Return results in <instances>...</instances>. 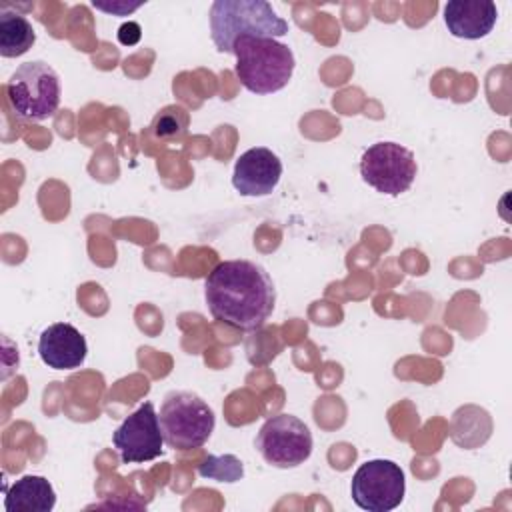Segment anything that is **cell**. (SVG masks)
Here are the masks:
<instances>
[{"instance_id": "7a4b0ae2", "label": "cell", "mask_w": 512, "mask_h": 512, "mask_svg": "<svg viewBox=\"0 0 512 512\" xmlns=\"http://www.w3.org/2000/svg\"><path fill=\"white\" fill-rule=\"evenodd\" d=\"M210 34L218 52L232 54L240 36L280 38L288 22L264 0H216L210 6Z\"/></svg>"}, {"instance_id": "9a60e30c", "label": "cell", "mask_w": 512, "mask_h": 512, "mask_svg": "<svg viewBox=\"0 0 512 512\" xmlns=\"http://www.w3.org/2000/svg\"><path fill=\"white\" fill-rule=\"evenodd\" d=\"M188 112L182 106H166L152 120V134L158 140H180L188 132Z\"/></svg>"}, {"instance_id": "8fae6325", "label": "cell", "mask_w": 512, "mask_h": 512, "mask_svg": "<svg viewBox=\"0 0 512 512\" xmlns=\"http://www.w3.org/2000/svg\"><path fill=\"white\" fill-rule=\"evenodd\" d=\"M38 354L48 368L74 370L88 354L86 338L68 322H54L38 338Z\"/></svg>"}, {"instance_id": "e0dca14e", "label": "cell", "mask_w": 512, "mask_h": 512, "mask_svg": "<svg viewBox=\"0 0 512 512\" xmlns=\"http://www.w3.org/2000/svg\"><path fill=\"white\" fill-rule=\"evenodd\" d=\"M92 6L96 8V10H102V12H108V14H116V16H128L130 12H134V10H138L140 6H142V2H136V4H128V2H122V0H118V2H112V4H102V2H92Z\"/></svg>"}, {"instance_id": "ba28073f", "label": "cell", "mask_w": 512, "mask_h": 512, "mask_svg": "<svg viewBox=\"0 0 512 512\" xmlns=\"http://www.w3.org/2000/svg\"><path fill=\"white\" fill-rule=\"evenodd\" d=\"M404 470L384 458L366 460L352 476L350 494L358 508L368 512H390L404 500Z\"/></svg>"}, {"instance_id": "2e32d148", "label": "cell", "mask_w": 512, "mask_h": 512, "mask_svg": "<svg viewBox=\"0 0 512 512\" xmlns=\"http://www.w3.org/2000/svg\"><path fill=\"white\" fill-rule=\"evenodd\" d=\"M198 474L208 480L216 482H238L244 476V466L242 460L236 458L234 454H224V456H206L202 464H198Z\"/></svg>"}, {"instance_id": "7c38bea8", "label": "cell", "mask_w": 512, "mask_h": 512, "mask_svg": "<svg viewBox=\"0 0 512 512\" xmlns=\"http://www.w3.org/2000/svg\"><path fill=\"white\" fill-rule=\"evenodd\" d=\"M498 20V8L490 0H452L444 6V24L448 32L464 40L488 36Z\"/></svg>"}, {"instance_id": "277c9868", "label": "cell", "mask_w": 512, "mask_h": 512, "mask_svg": "<svg viewBox=\"0 0 512 512\" xmlns=\"http://www.w3.org/2000/svg\"><path fill=\"white\" fill-rule=\"evenodd\" d=\"M60 78L42 60L20 64L6 82V96L18 120L42 122L60 106Z\"/></svg>"}, {"instance_id": "5bb4252c", "label": "cell", "mask_w": 512, "mask_h": 512, "mask_svg": "<svg viewBox=\"0 0 512 512\" xmlns=\"http://www.w3.org/2000/svg\"><path fill=\"white\" fill-rule=\"evenodd\" d=\"M36 42L32 24L18 12H10L6 6L0 10V56L18 58L26 54Z\"/></svg>"}, {"instance_id": "6da1fadb", "label": "cell", "mask_w": 512, "mask_h": 512, "mask_svg": "<svg viewBox=\"0 0 512 512\" xmlns=\"http://www.w3.org/2000/svg\"><path fill=\"white\" fill-rule=\"evenodd\" d=\"M210 314L244 332L264 326L276 304L270 274L252 260H224L212 268L204 282Z\"/></svg>"}, {"instance_id": "8992f818", "label": "cell", "mask_w": 512, "mask_h": 512, "mask_svg": "<svg viewBox=\"0 0 512 512\" xmlns=\"http://www.w3.org/2000/svg\"><path fill=\"white\" fill-rule=\"evenodd\" d=\"M416 172L412 150L396 142H376L360 158L362 180L380 194L400 196L412 186Z\"/></svg>"}, {"instance_id": "3957f363", "label": "cell", "mask_w": 512, "mask_h": 512, "mask_svg": "<svg viewBox=\"0 0 512 512\" xmlns=\"http://www.w3.org/2000/svg\"><path fill=\"white\" fill-rule=\"evenodd\" d=\"M232 54L236 56V78L254 94L282 90L290 82L296 66L290 46L276 38L240 36Z\"/></svg>"}, {"instance_id": "9c48e42d", "label": "cell", "mask_w": 512, "mask_h": 512, "mask_svg": "<svg viewBox=\"0 0 512 512\" xmlns=\"http://www.w3.org/2000/svg\"><path fill=\"white\" fill-rule=\"evenodd\" d=\"M122 464L148 462L162 454V430L152 402L140 404L112 434Z\"/></svg>"}, {"instance_id": "5b68a950", "label": "cell", "mask_w": 512, "mask_h": 512, "mask_svg": "<svg viewBox=\"0 0 512 512\" xmlns=\"http://www.w3.org/2000/svg\"><path fill=\"white\" fill-rule=\"evenodd\" d=\"M164 442L174 450H194L206 444L214 432V410L190 390H172L164 396L160 414Z\"/></svg>"}, {"instance_id": "4fadbf2b", "label": "cell", "mask_w": 512, "mask_h": 512, "mask_svg": "<svg viewBox=\"0 0 512 512\" xmlns=\"http://www.w3.org/2000/svg\"><path fill=\"white\" fill-rule=\"evenodd\" d=\"M56 506V492L44 476L26 474L16 480L4 496L6 512H50Z\"/></svg>"}, {"instance_id": "52a82bcc", "label": "cell", "mask_w": 512, "mask_h": 512, "mask_svg": "<svg viewBox=\"0 0 512 512\" xmlns=\"http://www.w3.org/2000/svg\"><path fill=\"white\" fill-rule=\"evenodd\" d=\"M256 448L270 466L296 468L312 454V432L298 416L276 414L258 430Z\"/></svg>"}, {"instance_id": "30bf717a", "label": "cell", "mask_w": 512, "mask_h": 512, "mask_svg": "<svg viewBox=\"0 0 512 512\" xmlns=\"http://www.w3.org/2000/svg\"><path fill=\"white\" fill-rule=\"evenodd\" d=\"M282 162L266 146H254L236 158L232 186L242 196H268L280 182Z\"/></svg>"}]
</instances>
